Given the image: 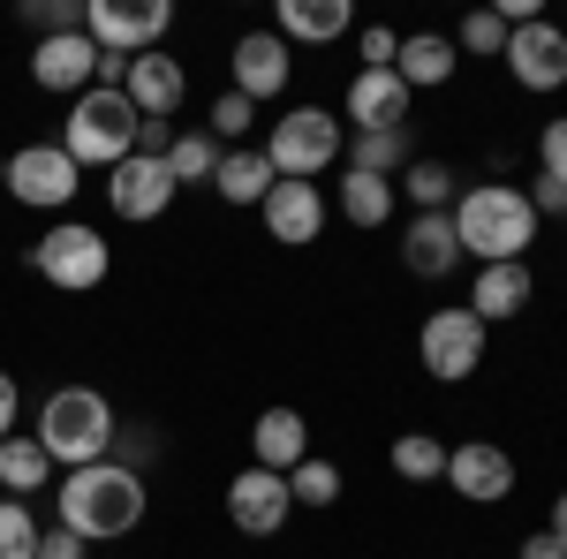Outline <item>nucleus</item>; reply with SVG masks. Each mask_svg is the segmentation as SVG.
Returning a JSON list of instances; mask_svg holds the SVG:
<instances>
[{
  "instance_id": "1",
  "label": "nucleus",
  "mask_w": 567,
  "mask_h": 559,
  "mask_svg": "<svg viewBox=\"0 0 567 559\" xmlns=\"http://www.w3.org/2000/svg\"><path fill=\"white\" fill-rule=\"evenodd\" d=\"M446 219H454L462 258H477V265H515V258H529V242H537V205H529V189H515V182H477V189H462Z\"/></svg>"
},
{
  "instance_id": "2",
  "label": "nucleus",
  "mask_w": 567,
  "mask_h": 559,
  "mask_svg": "<svg viewBox=\"0 0 567 559\" xmlns=\"http://www.w3.org/2000/svg\"><path fill=\"white\" fill-rule=\"evenodd\" d=\"M61 529H76L84 545H106V537H130L144 507H152V484L122 462H91V469H69L61 484Z\"/></svg>"
},
{
  "instance_id": "3",
  "label": "nucleus",
  "mask_w": 567,
  "mask_h": 559,
  "mask_svg": "<svg viewBox=\"0 0 567 559\" xmlns=\"http://www.w3.org/2000/svg\"><path fill=\"white\" fill-rule=\"evenodd\" d=\"M114 431H122L114 424V401L99 386H53L39 401V431H31V438L45 446V462L69 476V469L106 462V454H114Z\"/></svg>"
},
{
  "instance_id": "4",
  "label": "nucleus",
  "mask_w": 567,
  "mask_h": 559,
  "mask_svg": "<svg viewBox=\"0 0 567 559\" xmlns=\"http://www.w3.org/2000/svg\"><path fill=\"white\" fill-rule=\"evenodd\" d=\"M136 122H144V114H136L122 91L91 84L84 99H69V122H61V152H69L76 167H106V174H114V167H122V159L136 152Z\"/></svg>"
},
{
  "instance_id": "5",
  "label": "nucleus",
  "mask_w": 567,
  "mask_h": 559,
  "mask_svg": "<svg viewBox=\"0 0 567 559\" xmlns=\"http://www.w3.org/2000/svg\"><path fill=\"white\" fill-rule=\"evenodd\" d=\"M258 152L272 159L280 182H318V174L349 152V130H341V114H326V106H288Z\"/></svg>"
},
{
  "instance_id": "6",
  "label": "nucleus",
  "mask_w": 567,
  "mask_h": 559,
  "mask_svg": "<svg viewBox=\"0 0 567 559\" xmlns=\"http://www.w3.org/2000/svg\"><path fill=\"white\" fill-rule=\"evenodd\" d=\"M31 272L53 280L61 296H91V288H106V272H114V250H106V235L84 227V219H53L39 242H31Z\"/></svg>"
},
{
  "instance_id": "7",
  "label": "nucleus",
  "mask_w": 567,
  "mask_h": 559,
  "mask_svg": "<svg viewBox=\"0 0 567 559\" xmlns=\"http://www.w3.org/2000/svg\"><path fill=\"white\" fill-rule=\"evenodd\" d=\"M167 23H175L167 0H84V39L99 45V53H122V61L159 53Z\"/></svg>"
},
{
  "instance_id": "8",
  "label": "nucleus",
  "mask_w": 567,
  "mask_h": 559,
  "mask_svg": "<svg viewBox=\"0 0 567 559\" xmlns=\"http://www.w3.org/2000/svg\"><path fill=\"white\" fill-rule=\"evenodd\" d=\"M84 189V167L61 152V144H16L8 152V197L31 205V213H69Z\"/></svg>"
},
{
  "instance_id": "9",
  "label": "nucleus",
  "mask_w": 567,
  "mask_h": 559,
  "mask_svg": "<svg viewBox=\"0 0 567 559\" xmlns=\"http://www.w3.org/2000/svg\"><path fill=\"white\" fill-rule=\"evenodd\" d=\"M416 355H424V371H432L439 386H462L470 371L484 363V318L470 302H446L424 318V333H416Z\"/></svg>"
},
{
  "instance_id": "10",
  "label": "nucleus",
  "mask_w": 567,
  "mask_h": 559,
  "mask_svg": "<svg viewBox=\"0 0 567 559\" xmlns=\"http://www.w3.org/2000/svg\"><path fill=\"white\" fill-rule=\"evenodd\" d=\"M288 515H296V499H288V476L272 469H235V484H227V521L243 529V537H280L288 529Z\"/></svg>"
},
{
  "instance_id": "11",
  "label": "nucleus",
  "mask_w": 567,
  "mask_h": 559,
  "mask_svg": "<svg viewBox=\"0 0 567 559\" xmlns=\"http://www.w3.org/2000/svg\"><path fill=\"white\" fill-rule=\"evenodd\" d=\"M507 76L523 91H560L567 84V31L560 23H523V31H507Z\"/></svg>"
},
{
  "instance_id": "12",
  "label": "nucleus",
  "mask_w": 567,
  "mask_h": 559,
  "mask_svg": "<svg viewBox=\"0 0 567 559\" xmlns=\"http://www.w3.org/2000/svg\"><path fill=\"white\" fill-rule=\"evenodd\" d=\"M446 484L470 499V507H499V499H515V462H507V446H446Z\"/></svg>"
},
{
  "instance_id": "13",
  "label": "nucleus",
  "mask_w": 567,
  "mask_h": 559,
  "mask_svg": "<svg viewBox=\"0 0 567 559\" xmlns=\"http://www.w3.org/2000/svg\"><path fill=\"white\" fill-rule=\"evenodd\" d=\"M122 99H130L144 122H175L182 99H189V69H182L175 53H136L130 76H122Z\"/></svg>"
},
{
  "instance_id": "14",
  "label": "nucleus",
  "mask_w": 567,
  "mask_h": 559,
  "mask_svg": "<svg viewBox=\"0 0 567 559\" xmlns=\"http://www.w3.org/2000/svg\"><path fill=\"white\" fill-rule=\"evenodd\" d=\"M106 205H114V219H159L167 205H175V174H167V159H144V152H130L122 167H114V182H106Z\"/></svg>"
},
{
  "instance_id": "15",
  "label": "nucleus",
  "mask_w": 567,
  "mask_h": 559,
  "mask_svg": "<svg viewBox=\"0 0 567 559\" xmlns=\"http://www.w3.org/2000/svg\"><path fill=\"white\" fill-rule=\"evenodd\" d=\"M227 69H235V84H227V91H243L250 106H265V99L288 91V39H280V31H243Z\"/></svg>"
},
{
  "instance_id": "16",
  "label": "nucleus",
  "mask_w": 567,
  "mask_h": 559,
  "mask_svg": "<svg viewBox=\"0 0 567 559\" xmlns=\"http://www.w3.org/2000/svg\"><path fill=\"white\" fill-rule=\"evenodd\" d=\"M265 235L272 242H288V250H303L326 235V197H318V182H272V197L258 205Z\"/></svg>"
},
{
  "instance_id": "17",
  "label": "nucleus",
  "mask_w": 567,
  "mask_h": 559,
  "mask_svg": "<svg viewBox=\"0 0 567 559\" xmlns=\"http://www.w3.org/2000/svg\"><path fill=\"white\" fill-rule=\"evenodd\" d=\"M31 84L84 99V91L99 84V45H91L84 31H69V39H39V45H31Z\"/></svg>"
},
{
  "instance_id": "18",
  "label": "nucleus",
  "mask_w": 567,
  "mask_h": 559,
  "mask_svg": "<svg viewBox=\"0 0 567 559\" xmlns=\"http://www.w3.org/2000/svg\"><path fill=\"white\" fill-rule=\"evenodd\" d=\"M409 99H416V91L401 84L393 69H355L349 106H341V114L355 122V136H371V130H401V122H409Z\"/></svg>"
},
{
  "instance_id": "19",
  "label": "nucleus",
  "mask_w": 567,
  "mask_h": 559,
  "mask_svg": "<svg viewBox=\"0 0 567 559\" xmlns=\"http://www.w3.org/2000/svg\"><path fill=\"white\" fill-rule=\"evenodd\" d=\"M401 265H409L416 280H446V272L462 265L454 219H446V213H416V219H409V235H401Z\"/></svg>"
},
{
  "instance_id": "20",
  "label": "nucleus",
  "mask_w": 567,
  "mask_h": 559,
  "mask_svg": "<svg viewBox=\"0 0 567 559\" xmlns=\"http://www.w3.org/2000/svg\"><path fill=\"white\" fill-rule=\"evenodd\" d=\"M310 454V424H303V408H265L258 424H250V462L272 476H288L296 462Z\"/></svg>"
},
{
  "instance_id": "21",
  "label": "nucleus",
  "mask_w": 567,
  "mask_h": 559,
  "mask_svg": "<svg viewBox=\"0 0 567 559\" xmlns=\"http://www.w3.org/2000/svg\"><path fill=\"white\" fill-rule=\"evenodd\" d=\"M349 23H355L349 0H280L272 8V31L288 45H333V39H349Z\"/></svg>"
},
{
  "instance_id": "22",
  "label": "nucleus",
  "mask_w": 567,
  "mask_h": 559,
  "mask_svg": "<svg viewBox=\"0 0 567 559\" xmlns=\"http://www.w3.org/2000/svg\"><path fill=\"white\" fill-rule=\"evenodd\" d=\"M529 296H537V272H529V258H515V265H477L470 310H477L484 325H499V318H523Z\"/></svg>"
},
{
  "instance_id": "23",
  "label": "nucleus",
  "mask_w": 567,
  "mask_h": 559,
  "mask_svg": "<svg viewBox=\"0 0 567 559\" xmlns=\"http://www.w3.org/2000/svg\"><path fill=\"white\" fill-rule=\"evenodd\" d=\"M454 69H462V53H454V39H439V31H416V39H401V53H393V76L409 91L454 84Z\"/></svg>"
},
{
  "instance_id": "24",
  "label": "nucleus",
  "mask_w": 567,
  "mask_h": 559,
  "mask_svg": "<svg viewBox=\"0 0 567 559\" xmlns=\"http://www.w3.org/2000/svg\"><path fill=\"white\" fill-rule=\"evenodd\" d=\"M272 159H265L258 144H235V152H219V174H213V189L227 197V205H265L272 197Z\"/></svg>"
},
{
  "instance_id": "25",
  "label": "nucleus",
  "mask_w": 567,
  "mask_h": 559,
  "mask_svg": "<svg viewBox=\"0 0 567 559\" xmlns=\"http://www.w3.org/2000/svg\"><path fill=\"white\" fill-rule=\"evenodd\" d=\"M0 484H8V499H39L45 484H53V462H45V446L31 431L0 438Z\"/></svg>"
},
{
  "instance_id": "26",
  "label": "nucleus",
  "mask_w": 567,
  "mask_h": 559,
  "mask_svg": "<svg viewBox=\"0 0 567 559\" xmlns=\"http://www.w3.org/2000/svg\"><path fill=\"white\" fill-rule=\"evenodd\" d=\"M341 219L349 227H386L393 219V182H379V174H341Z\"/></svg>"
},
{
  "instance_id": "27",
  "label": "nucleus",
  "mask_w": 567,
  "mask_h": 559,
  "mask_svg": "<svg viewBox=\"0 0 567 559\" xmlns=\"http://www.w3.org/2000/svg\"><path fill=\"white\" fill-rule=\"evenodd\" d=\"M409 130H371V136H355L349 144V167L355 174H379V182H393V174H409Z\"/></svg>"
},
{
  "instance_id": "28",
  "label": "nucleus",
  "mask_w": 567,
  "mask_h": 559,
  "mask_svg": "<svg viewBox=\"0 0 567 559\" xmlns=\"http://www.w3.org/2000/svg\"><path fill=\"white\" fill-rule=\"evenodd\" d=\"M167 174H175V189L213 182L219 174V136L213 130H175V144H167Z\"/></svg>"
},
{
  "instance_id": "29",
  "label": "nucleus",
  "mask_w": 567,
  "mask_h": 559,
  "mask_svg": "<svg viewBox=\"0 0 567 559\" xmlns=\"http://www.w3.org/2000/svg\"><path fill=\"white\" fill-rule=\"evenodd\" d=\"M393 189H409V205H416V213H454V197H462L446 159H409V174H401Z\"/></svg>"
},
{
  "instance_id": "30",
  "label": "nucleus",
  "mask_w": 567,
  "mask_h": 559,
  "mask_svg": "<svg viewBox=\"0 0 567 559\" xmlns=\"http://www.w3.org/2000/svg\"><path fill=\"white\" fill-rule=\"evenodd\" d=\"M288 499H296V507H333V499H341V462L303 454V462L288 469Z\"/></svg>"
},
{
  "instance_id": "31",
  "label": "nucleus",
  "mask_w": 567,
  "mask_h": 559,
  "mask_svg": "<svg viewBox=\"0 0 567 559\" xmlns=\"http://www.w3.org/2000/svg\"><path fill=\"white\" fill-rule=\"evenodd\" d=\"M393 476H409V484H439V476H446V446H439L432 431L393 438Z\"/></svg>"
},
{
  "instance_id": "32",
  "label": "nucleus",
  "mask_w": 567,
  "mask_h": 559,
  "mask_svg": "<svg viewBox=\"0 0 567 559\" xmlns=\"http://www.w3.org/2000/svg\"><path fill=\"white\" fill-rule=\"evenodd\" d=\"M45 521L31 515V499H0V559H39Z\"/></svg>"
},
{
  "instance_id": "33",
  "label": "nucleus",
  "mask_w": 567,
  "mask_h": 559,
  "mask_svg": "<svg viewBox=\"0 0 567 559\" xmlns=\"http://www.w3.org/2000/svg\"><path fill=\"white\" fill-rule=\"evenodd\" d=\"M454 53H484V61H499V53H507V23H499L492 8L462 15V31H454Z\"/></svg>"
},
{
  "instance_id": "34",
  "label": "nucleus",
  "mask_w": 567,
  "mask_h": 559,
  "mask_svg": "<svg viewBox=\"0 0 567 559\" xmlns=\"http://www.w3.org/2000/svg\"><path fill=\"white\" fill-rule=\"evenodd\" d=\"M23 23H31L39 39H69V31H84V0H31Z\"/></svg>"
},
{
  "instance_id": "35",
  "label": "nucleus",
  "mask_w": 567,
  "mask_h": 559,
  "mask_svg": "<svg viewBox=\"0 0 567 559\" xmlns=\"http://www.w3.org/2000/svg\"><path fill=\"white\" fill-rule=\"evenodd\" d=\"M250 122H258V106H250L243 91H219V106H213V136H235V144H243V136H250Z\"/></svg>"
},
{
  "instance_id": "36",
  "label": "nucleus",
  "mask_w": 567,
  "mask_h": 559,
  "mask_svg": "<svg viewBox=\"0 0 567 559\" xmlns=\"http://www.w3.org/2000/svg\"><path fill=\"white\" fill-rule=\"evenodd\" d=\"M537 159H545L537 174H553V182H567V122H545V136H537Z\"/></svg>"
},
{
  "instance_id": "37",
  "label": "nucleus",
  "mask_w": 567,
  "mask_h": 559,
  "mask_svg": "<svg viewBox=\"0 0 567 559\" xmlns=\"http://www.w3.org/2000/svg\"><path fill=\"white\" fill-rule=\"evenodd\" d=\"M393 53H401V31L371 23V31H363V69H393Z\"/></svg>"
},
{
  "instance_id": "38",
  "label": "nucleus",
  "mask_w": 567,
  "mask_h": 559,
  "mask_svg": "<svg viewBox=\"0 0 567 559\" xmlns=\"http://www.w3.org/2000/svg\"><path fill=\"white\" fill-rule=\"evenodd\" d=\"M39 559H84V537L53 521V529H45V537H39Z\"/></svg>"
},
{
  "instance_id": "39",
  "label": "nucleus",
  "mask_w": 567,
  "mask_h": 559,
  "mask_svg": "<svg viewBox=\"0 0 567 559\" xmlns=\"http://www.w3.org/2000/svg\"><path fill=\"white\" fill-rule=\"evenodd\" d=\"M16 416H23V393H16V379L0 371V438H16Z\"/></svg>"
},
{
  "instance_id": "40",
  "label": "nucleus",
  "mask_w": 567,
  "mask_h": 559,
  "mask_svg": "<svg viewBox=\"0 0 567 559\" xmlns=\"http://www.w3.org/2000/svg\"><path fill=\"white\" fill-rule=\"evenodd\" d=\"M523 559H567V545L553 529H537V537H523Z\"/></svg>"
},
{
  "instance_id": "41",
  "label": "nucleus",
  "mask_w": 567,
  "mask_h": 559,
  "mask_svg": "<svg viewBox=\"0 0 567 559\" xmlns=\"http://www.w3.org/2000/svg\"><path fill=\"white\" fill-rule=\"evenodd\" d=\"M553 537H560V545H567V491H560V499H553Z\"/></svg>"
},
{
  "instance_id": "42",
  "label": "nucleus",
  "mask_w": 567,
  "mask_h": 559,
  "mask_svg": "<svg viewBox=\"0 0 567 559\" xmlns=\"http://www.w3.org/2000/svg\"><path fill=\"white\" fill-rule=\"evenodd\" d=\"M0 189H8V159H0Z\"/></svg>"
}]
</instances>
